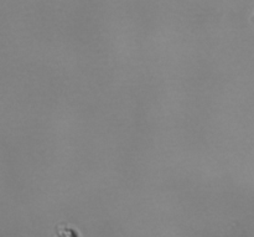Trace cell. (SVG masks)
Masks as SVG:
<instances>
[{
    "label": "cell",
    "instance_id": "1",
    "mask_svg": "<svg viewBox=\"0 0 254 237\" xmlns=\"http://www.w3.org/2000/svg\"><path fill=\"white\" fill-rule=\"evenodd\" d=\"M56 237H79L73 228L66 225H59L56 228Z\"/></svg>",
    "mask_w": 254,
    "mask_h": 237
}]
</instances>
